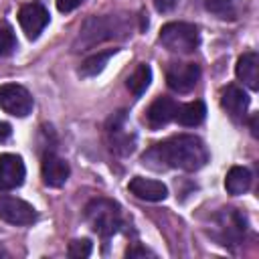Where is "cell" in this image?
<instances>
[{
	"label": "cell",
	"instance_id": "cell-19",
	"mask_svg": "<svg viewBox=\"0 0 259 259\" xmlns=\"http://www.w3.org/2000/svg\"><path fill=\"white\" fill-rule=\"evenodd\" d=\"M204 4L219 18H235L237 14V0H206Z\"/></svg>",
	"mask_w": 259,
	"mask_h": 259
},
{
	"label": "cell",
	"instance_id": "cell-17",
	"mask_svg": "<svg viewBox=\"0 0 259 259\" xmlns=\"http://www.w3.org/2000/svg\"><path fill=\"white\" fill-rule=\"evenodd\" d=\"M150 81H152V69H150V65L142 63V65H138V67L134 69V73L127 77V89H130L136 97H140V95L150 87Z\"/></svg>",
	"mask_w": 259,
	"mask_h": 259
},
{
	"label": "cell",
	"instance_id": "cell-25",
	"mask_svg": "<svg viewBox=\"0 0 259 259\" xmlns=\"http://www.w3.org/2000/svg\"><path fill=\"white\" fill-rule=\"evenodd\" d=\"M150 255V251H146L144 247H134V249H127V257H146Z\"/></svg>",
	"mask_w": 259,
	"mask_h": 259
},
{
	"label": "cell",
	"instance_id": "cell-6",
	"mask_svg": "<svg viewBox=\"0 0 259 259\" xmlns=\"http://www.w3.org/2000/svg\"><path fill=\"white\" fill-rule=\"evenodd\" d=\"M200 79V67L196 63H172L166 71V83L176 93H188Z\"/></svg>",
	"mask_w": 259,
	"mask_h": 259
},
{
	"label": "cell",
	"instance_id": "cell-14",
	"mask_svg": "<svg viewBox=\"0 0 259 259\" xmlns=\"http://www.w3.org/2000/svg\"><path fill=\"white\" fill-rule=\"evenodd\" d=\"M237 77L239 81H243L249 89L257 91L259 89V55L249 51V53H243L237 61Z\"/></svg>",
	"mask_w": 259,
	"mask_h": 259
},
{
	"label": "cell",
	"instance_id": "cell-7",
	"mask_svg": "<svg viewBox=\"0 0 259 259\" xmlns=\"http://www.w3.org/2000/svg\"><path fill=\"white\" fill-rule=\"evenodd\" d=\"M18 22H20V28L24 30L26 38L34 40L38 38V34L45 30V26L49 24V12L45 6L32 2V4H24L20 10H18Z\"/></svg>",
	"mask_w": 259,
	"mask_h": 259
},
{
	"label": "cell",
	"instance_id": "cell-22",
	"mask_svg": "<svg viewBox=\"0 0 259 259\" xmlns=\"http://www.w3.org/2000/svg\"><path fill=\"white\" fill-rule=\"evenodd\" d=\"M85 0H57V8L61 10V12H71V10H75L77 6H81Z\"/></svg>",
	"mask_w": 259,
	"mask_h": 259
},
{
	"label": "cell",
	"instance_id": "cell-26",
	"mask_svg": "<svg viewBox=\"0 0 259 259\" xmlns=\"http://www.w3.org/2000/svg\"><path fill=\"white\" fill-rule=\"evenodd\" d=\"M251 134H253L255 138L259 136V134H257V115H253V117H251Z\"/></svg>",
	"mask_w": 259,
	"mask_h": 259
},
{
	"label": "cell",
	"instance_id": "cell-9",
	"mask_svg": "<svg viewBox=\"0 0 259 259\" xmlns=\"http://www.w3.org/2000/svg\"><path fill=\"white\" fill-rule=\"evenodd\" d=\"M40 174H42V182L47 186L59 188L67 182V178L71 174V168L63 158H59L55 154H47L42 158V164H40Z\"/></svg>",
	"mask_w": 259,
	"mask_h": 259
},
{
	"label": "cell",
	"instance_id": "cell-10",
	"mask_svg": "<svg viewBox=\"0 0 259 259\" xmlns=\"http://www.w3.org/2000/svg\"><path fill=\"white\" fill-rule=\"evenodd\" d=\"M176 109H178V103L172 99V97H156L152 101V105L148 107L146 111V119H148V125L152 130H158L166 123H170L174 117H176Z\"/></svg>",
	"mask_w": 259,
	"mask_h": 259
},
{
	"label": "cell",
	"instance_id": "cell-20",
	"mask_svg": "<svg viewBox=\"0 0 259 259\" xmlns=\"http://www.w3.org/2000/svg\"><path fill=\"white\" fill-rule=\"evenodd\" d=\"M91 249H93V245H91L89 239H75V241L69 243L67 253H69V257H73V259H85V257L91 255Z\"/></svg>",
	"mask_w": 259,
	"mask_h": 259
},
{
	"label": "cell",
	"instance_id": "cell-8",
	"mask_svg": "<svg viewBox=\"0 0 259 259\" xmlns=\"http://www.w3.org/2000/svg\"><path fill=\"white\" fill-rule=\"evenodd\" d=\"M26 176V168L20 156L2 154L0 156V190H12L22 186Z\"/></svg>",
	"mask_w": 259,
	"mask_h": 259
},
{
	"label": "cell",
	"instance_id": "cell-12",
	"mask_svg": "<svg viewBox=\"0 0 259 259\" xmlns=\"http://www.w3.org/2000/svg\"><path fill=\"white\" fill-rule=\"evenodd\" d=\"M221 105L233 119H239L249 107V95L237 85H227L221 91Z\"/></svg>",
	"mask_w": 259,
	"mask_h": 259
},
{
	"label": "cell",
	"instance_id": "cell-5",
	"mask_svg": "<svg viewBox=\"0 0 259 259\" xmlns=\"http://www.w3.org/2000/svg\"><path fill=\"white\" fill-rule=\"evenodd\" d=\"M0 219L8 225L24 227V225H32L36 221V210L32 204H28L22 198L0 194Z\"/></svg>",
	"mask_w": 259,
	"mask_h": 259
},
{
	"label": "cell",
	"instance_id": "cell-2",
	"mask_svg": "<svg viewBox=\"0 0 259 259\" xmlns=\"http://www.w3.org/2000/svg\"><path fill=\"white\" fill-rule=\"evenodd\" d=\"M160 42L170 53L188 55V53L196 51V47L200 42L198 28L190 22H168L160 30Z\"/></svg>",
	"mask_w": 259,
	"mask_h": 259
},
{
	"label": "cell",
	"instance_id": "cell-3",
	"mask_svg": "<svg viewBox=\"0 0 259 259\" xmlns=\"http://www.w3.org/2000/svg\"><path fill=\"white\" fill-rule=\"evenodd\" d=\"M85 217H87L89 225L93 227V231L101 237H111L121 227L119 208H117V204H113L107 198L91 200L85 208Z\"/></svg>",
	"mask_w": 259,
	"mask_h": 259
},
{
	"label": "cell",
	"instance_id": "cell-13",
	"mask_svg": "<svg viewBox=\"0 0 259 259\" xmlns=\"http://www.w3.org/2000/svg\"><path fill=\"white\" fill-rule=\"evenodd\" d=\"M123 121H125V111H119L115 117L109 119V136H111V150L115 154H130L134 150V136L123 132Z\"/></svg>",
	"mask_w": 259,
	"mask_h": 259
},
{
	"label": "cell",
	"instance_id": "cell-16",
	"mask_svg": "<svg viewBox=\"0 0 259 259\" xmlns=\"http://www.w3.org/2000/svg\"><path fill=\"white\" fill-rule=\"evenodd\" d=\"M251 180H253V176H251L249 168H245V166H233L227 172L225 188H227L229 194H235L237 196V194H243V192H247L251 188Z\"/></svg>",
	"mask_w": 259,
	"mask_h": 259
},
{
	"label": "cell",
	"instance_id": "cell-23",
	"mask_svg": "<svg viewBox=\"0 0 259 259\" xmlns=\"http://www.w3.org/2000/svg\"><path fill=\"white\" fill-rule=\"evenodd\" d=\"M176 4H178V0H154V8L158 12H170L176 8Z\"/></svg>",
	"mask_w": 259,
	"mask_h": 259
},
{
	"label": "cell",
	"instance_id": "cell-4",
	"mask_svg": "<svg viewBox=\"0 0 259 259\" xmlns=\"http://www.w3.org/2000/svg\"><path fill=\"white\" fill-rule=\"evenodd\" d=\"M0 107L16 117H26L32 111V97L28 89L16 83L0 85Z\"/></svg>",
	"mask_w": 259,
	"mask_h": 259
},
{
	"label": "cell",
	"instance_id": "cell-15",
	"mask_svg": "<svg viewBox=\"0 0 259 259\" xmlns=\"http://www.w3.org/2000/svg\"><path fill=\"white\" fill-rule=\"evenodd\" d=\"M206 117V105L204 101L200 99H194L190 103H184V105H178L176 109V121L180 125H186V127H194L198 123H202Z\"/></svg>",
	"mask_w": 259,
	"mask_h": 259
},
{
	"label": "cell",
	"instance_id": "cell-21",
	"mask_svg": "<svg viewBox=\"0 0 259 259\" xmlns=\"http://www.w3.org/2000/svg\"><path fill=\"white\" fill-rule=\"evenodd\" d=\"M16 49V38L10 26H2L0 28V57H8L12 51Z\"/></svg>",
	"mask_w": 259,
	"mask_h": 259
},
{
	"label": "cell",
	"instance_id": "cell-18",
	"mask_svg": "<svg viewBox=\"0 0 259 259\" xmlns=\"http://www.w3.org/2000/svg\"><path fill=\"white\" fill-rule=\"evenodd\" d=\"M115 53H117V49H107V51H99V53L87 57V59L83 61V65H81V75H85V77H93V75L101 73V71L105 69L107 61H109Z\"/></svg>",
	"mask_w": 259,
	"mask_h": 259
},
{
	"label": "cell",
	"instance_id": "cell-24",
	"mask_svg": "<svg viewBox=\"0 0 259 259\" xmlns=\"http://www.w3.org/2000/svg\"><path fill=\"white\" fill-rule=\"evenodd\" d=\"M10 134H12V127H10V123H6V121H0V142L8 140V138H10Z\"/></svg>",
	"mask_w": 259,
	"mask_h": 259
},
{
	"label": "cell",
	"instance_id": "cell-1",
	"mask_svg": "<svg viewBox=\"0 0 259 259\" xmlns=\"http://www.w3.org/2000/svg\"><path fill=\"white\" fill-rule=\"evenodd\" d=\"M142 162L154 170H166V168H180L186 172H196L208 162V150L204 142L196 136L182 134L166 140L164 144L154 146L142 156Z\"/></svg>",
	"mask_w": 259,
	"mask_h": 259
},
{
	"label": "cell",
	"instance_id": "cell-11",
	"mask_svg": "<svg viewBox=\"0 0 259 259\" xmlns=\"http://www.w3.org/2000/svg\"><path fill=\"white\" fill-rule=\"evenodd\" d=\"M130 192L142 200H148V202H160L168 196V188L164 182L160 180H152V178H142V176H136L130 180Z\"/></svg>",
	"mask_w": 259,
	"mask_h": 259
}]
</instances>
